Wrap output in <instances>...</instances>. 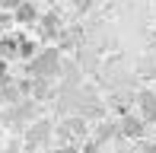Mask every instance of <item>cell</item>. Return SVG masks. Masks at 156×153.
Listing matches in <instances>:
<instances>
[{
    "mask_svg": "<svg viewBox=\"0 0 156 153\" xmlns=\"http://www.w3.org/2000/svg\"><path fill=\"white\" fill-rule=\"evenodd\" d=\"M26 70H29L32 80H54V76H61V51L58 48L38 51L32 61H26Z\"/></svg>",
    "mask_w": 156,
    "mask_h": 153,
    "instance_id": "obj_1",
    "label": "cell"
},
{
    "mask_svg": "<svg viewBox=\"0 0 156 153\" xmlns=\"http://www.w3.org/2000/svg\"><path fill=\"white\" fill-rule=\"evenodd\" d=\"M32 118H35V102H32V99H26V102H16L13 109H6V112L0 115V121L10 124L13 131H26Z\"/></svg>",
    "mask_w": 156,
    "mask_h": 153,
    "instance_id": "obj_2",
    "label": "cell"
},
{
    "mask_svg": "<svg viewBox=\"0 0 156 153\" xmlns=\"http://www.w3.org/2000/svg\"><path fill=\"white\" fill-rule=\"evenodd\" d=\"M23 134H26V150H41L48 141H51L54 131H51V121H48V118H38V121H32L29 128L23 131Z\"/></svg>",
    "mask_w": 156,
    "mask_h": 153,
    "instance_id": "obj_3",
    "label": "cell"
},
{
    "mask_svg": "<svg viewBox=\"0 0 156 153\" xmlns=\"http://www.w3.org/2000/svg\"><path fill=\"white\" fill-rule=\"evenodd\" d=\"M54 134L61 137L64 144H70V141H83V137H86V118H67V121L61 124L58 131H54Z\"/></svg>",
    "mask_w": 156,
    "mask_h": 153,
    "instance_id": "obj_4",
    "label": "cell"
},
{
    "mask_svg": "<svg viewBox=\"0 0 156 153\" xmlns=\"http://www.w3.org/2000/svg\"><path fill=\"white\" fill-rule=\"evenodd\" d=\"M144 128H147V124L140 121L137 115H124L121 121H118V134L127 137V141H137V137H144Z\"/></svg>",
    "mask_w": 156,
    "mask_h": 153,
    "instance_id": "obj_5",
    "label": "cell"
},
{
    "mask_svg": "<svg viewBox=\"0 0 156 153\" xmlns=\"http://www.w3.org/2000/svg\"><path fill=\"white\" fill-rule=\"evenodd\" d=\"M137 105H140V121H156V93L150 89H144V93H137Z\"/></svg>",
    "mask_w": 156,
    "mask_h": 153,
    "instance_id": "obj_6",
    "label": "cell"
},
{
    "mask_svg": "<svg viewBox=\"0 0 156 153\" xmlns=\"http://www.w3.org/2000/svg\"><path fill=\"white\" fill-rule=\"evenodd\" d=\"M35 19H38V13H35V6L29 0H23V3L13 10V23H35Z\"/></svg>",
    "mask_w": 156,
    "mask_h": 153,
    "instance_id": "obj_7",
    "label": "cell"
},
{
    "mask_svg": "<svg viewBox=\"0 0 156 153\" xmlns=\"http://www.w3.org/2000/svg\"><path fill=\"white\" fill-rule=\"evenodd\" d=\"M41 35H45V38L61 35V16H58V13H48V16L41 19Z\"/></svg>",
    "mask_w": 156,
    "mask_h": 153,
    "instance_id": "obj_8",
    "label": "cell"
},
{
    "mask_svg": "<svg viewBox=\"0 0 156 153\" xmlns=\"http://www.w3.org/2000/svg\"><path fill=\"white\" fill-rule=\"evenodd\" d=\"M115 134H118V124H115V121H99V128H96V141H99V144L112 141Z\"/></svg>",
    "mask_w": 156,
    "mask_h": 153,
    "instance_id": "obj_9",
    "label": "cell"
},
{
    "mask_svg": "<svg viewBox=\"0 0 156 153\" xmlns=\"http://www.w3.org/2000/svg\"><path fill=\"white\" fill-rule=\"evenodd\" d=\"M35 54H38V45H35L32 38H23V35H19V51H16V58H23V61H32Z\"/></svg>",
    "mask_w": 156,
    "mask_h": 153,
    "instance_id": "obj_10",
    "label": "cell"
},
{
    "mask_svg": "<svg viewBox=\"0 0 156 153\" xmlns=\"http://www.w3.org/2000/svg\"><path fill=\"white\" fill-rule=\"evenodd\" d=\"M16 51H19V35L0 38V54H3V58H16Z\"/></svg>",
    "mask_w": 156,
    "mask_h": 153,
    "instance_id": "obj_11",
    "label": "cell"
},
{
    "mask_svg": "<svg viewBox=\"0 0 156 153\" xmlns=\"http://www.w3.org/2000/svg\"><path fill=\"white\" fill-rule=\"evenodd\" d=\"M51 153H80V150H76V144H61V147H54Z\"/></svg>",
    "mask_w": 156,
    "mask_h": 153,
    "instance_id": "obj_12",
    "label": "cell"
},
{
    "mask_svg": "<svg viewBox=\"0 0 156 153\" xmlns=\"http://www.w3.org/2000/svg\"><path fill=\"white\" fill-rule=\"evenodd\" d=\"M23 3V0H0V10H6V13H13L16 6Z\"/></svg>",
    "mask_w": 156,
    "mask_h": 153,
    "instance_id": "obj_13",
    "label": "cell"
},
{
    "mask_svg": "<svg viewBox=\"0 0 156 153\" xmlns=\"http://www.w3.org/2000/svg\"><path fill=\"white\" fill-rule=\"evenodd\" d=\"M99 150H102V144H99V141H89L86 147H83V153H99Z\"/></svg>",
    "mask_w": 156,
    "mask_h": 153,
    "instance_id": "obj_14",
    "label": "cell"
},
{
    "mask_svg": "<svg viewBox=\"0 0 156 153\" xmlns=\"http://www.w3.org/2000/svg\"><path fill=\"white\" fill-rule=\"evenodd\" d=\"M10 23H13V16L6 10H0V26H10Z\"/></svg>",
    "mask_w": 156,
    "mask_h": 153,
    "instance_id": "obj_15",
    "label": "cell"
},
{
    "mask_svg": "<svg viewBox=\"0 0 156 153\" xmlns=\"http://www.w3.org/2000/svg\"><path fill=\"white\" fill-rule=\"evenodd\" d=\"M0 153H23V147H19V144H10V147H3Z\"/></svg>",
    "mask_w": 156,
    "mask_h": 153,
    "instance_id": "obj_16",
    "label": "cell"
},
{
    "mask_svg": "<svg viewBox=\"0 0 156 153\" xmlns=\"http://www.w3.org/2000/svg\"><path fill=\"white\" fill-rule=\"evenodd\" d=\"M76 6H80V10H89V3H93V0H73Z\"/></svg>",
    "mask_w": 156,
    "mask_h": 153,
    "instance_id": "obj_17",
    "label": "cell"
},
{
    "mask_svg": "<svg viewBox=\"0 0 156 153\" xmlns=\"http://www.w3.org/2000/svg\"><path fill=\"white\" fill-rule=\"evenodd\" d=\"M6 80V64H3V58H0V83Z\"/></svg>",
    "mask_w": 156,
    "mask_h": 153,
    "instance_id": "obj_18",
    "label": "cell"
},
{
    "mask_svg": "<svg viewBox=\"0 0 156 153\" xmlns=\"http://www.w3.org/2000/svg\"><path fill=\"white\" fill-rule=\"evenodd\" d=\"M144 153H156V144H144Z\"/></svg>",
    "mask_w": 156,
    "mask_h": 153,
    "instance_id": "obj_19",
    "label": "cell"
}]
</instances>
